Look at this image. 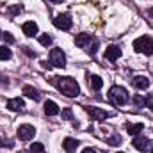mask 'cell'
<instances>
[{
	"instance_id": "obj_1",
	"label": "cell",
	"mask_w": 153,
	"mask_h": 153,
	"mask_svg": "<svg viewBox=\"0 0 153 153\" xmlns=\"http://www.w3.org/2000/svg\"><path fill=\"white\" fill-rule=\"evenodd\" d=\"M55 85H57V89H59L64 96H68V98H76L78 93H80V87H78L76 80L71 78V76H59V78L55 80Z\"/></svg>"
},
{
	"instance_id": "obj_2",
	"label": "cell",
	"mask_w": 153,
	"mask_h": 153,
	"mask_svg": "<svg viewBox=\"0 0 153 153\" xmlns=\"http://www.w3.org/2000/svg\"><path fill=\"white\" fill-rule=\"evenodd\" d=\"M75 43L80 46V48H84L85 52H89L91 55H94L96 53V50H98V39L93 38L91 34H78L75 38Z\"/></svg>"
},
{
	"instance_id": "obj_3",
	"label": "cell",
	"mask_w": 153,
	"mask_h": 153,
	"mask_svg": "<svg viewBox=\"0 0 153 153\" xmlns=\"http://www.w3.org/2000/svg\"><path fill=\"white\" fill-rule=\"evenodd\" d=\"M109 100L114 105H125L128 102V91L125 87H121V85H114L109 91Z\"/></svg>"
},
{
	"instance_id": "obj_4",
	"label": "cell",
	"mask_w": 153,
	"mask_h": 153,
	"mask_svg": "<svg viewBox=\"0 0 153 153\" xmlns=\"http://www.w3.org/2000/svg\"><path fill=\"white\" fill-rule=\"evenodd\" d=\"M134 50L144 55H153V39L148 36H141L134 41Z\"/></svg>"
},
{
	"instance_id": "obj_5",
	"label": "cell",
	"mask_w": 153,
	"mask_h": 153,
	"mask_svg": "<svg viewBox=\"0 0 153 153\" xmlns=\"http://www.w3.org/2000/svg\"><path fill=\"white\" fill-rule=\"evenodd\" d=\"M53 25H55L57 29H61V30H70L71 25H73V22H71V16H70L68 13H62V14H57V16H55Z\"/></svg>"
},
{
	"instance_id": "obj_6",
	"label": "cell",
	"mask_w": 153,
	"mask_h": 153,
	"mask_svg": "<svg viewBox=\"0 0 153 153\" xmlns=\"http://www.w3.org/2000/svg\"><path fill=\"white\" fill-rule=\"evenodd\" d=\"M16 135H18V139H22V141H30V139L36 135V128H34L32 125H20L18 130H16Z\"/></svg>"
},
{
	"instance_id": "obj_7",
	"label": "cell",
	"mask_w": 153,
	"mask_h": 153,
	"mask_svg": "<svg viewBox=\"0 0 153 153\" xmlns=\"http://www.w3.org/2000/svg\"><path fill=\"white\" fill-rule=\"evenodd\" d=\"M50 62H52L55 68H64V66H66V55L62 53V50L53 48V50L50 52Z\"/></svg>"
},
{
	"instance_id": "obj_8",
	"label": "cell",
	"mask_w": 153,
	"mask_h": 153,
	"mask_svg": "<svg viewBox=\"0 0 153 153\" xmlns=\"http://www.w3.org/2000/svg\"><path fill=\"white\" fill-rule=\"evenodd\" d=\"M132 144H134V148L139 150V152H148V148H150V139H148L146 135H135L134 141H132Z\"/></svg>"
},
{
	"instance_id": "obj_9",
	"label": "cell",
	"mask_w": 153,
	"mask_h": 153,
	"mask_svg": "<svg viewBox=\"0 0 153 153\" xmlns=\"http://www.w3.org/2000/svg\"><path fill=\"white\" fill-rule=\"evenodd\" d=\"M87 112L91 114V117H93V119H98V121L111 117V112H107V111H102V109H98V107H87Z\"/></svg>"
},
{
	"instance_id": "obj_10",
	"label": "cell",
	"mask_w": 153,
	"mask_h": 153,
	"mask_svg": "<svg viewBox=\"0 0 153 153\" xmlns=\"http://www.w3.org/2000/svg\"><path fill=\"white\" fill-rule=\"evenodd\" d=\"M105 57H107L109 61H116V59H119V57H121V48L116 46V45H111V46L105 50Z\"/></svg>"
},
{
	"instance_id": "obj_11",
	"label": "cell",
	"mask_w": 153,
	"mask_h": 153,
	"mask_svg": "<svg viewBox=\"0 0 153 153\" xmlns=\"http://www.w3.org/2000/svg\"><path fill=\"white\" fill-rule=\"evenodd\" d=\"M22 29H23V34L29 36V38H32L34 34H38V23L36 22H25Z\"/></svg>"
},
{
	"instance_id": "obj_12",
	"label": "cell",
	"mask_w": 153,
	"mask_h": 153,
	"mask_svg": "<svg viewBox=\"0 0 153 153\" xmlns=\"http://www.w3.org/2000/svg\"><path fill=\"white\" fill-rule=\"evenodd\" d=\"M61 111H59V105L53 102V100H46L45 102V114H48V116H55V114H59Z\"/></svg>"
},
{
	"instance_id": "obj_13",
	"label": "cell",
	"mask_w": 153,
	"mask_h": 153,
	"mask_svg": "<svg viewBox=\"0 0 153 153\" xmlns=\"http://www.w3.org/2000/svg\"><path fill=\"white\" fill-rule=\"evenodd\" d=\"M23 100L22 98H11L9 102H7V109L9 111H14V112H18V111H23Z\"/></svg>"
},
{
	"instance_id": "obj_14",
	"label": "cell",
	"mask_w": 153,
	"mask_h": 153,
	"mask_svg": "<svg viewBox=\"0 0 153 153\" xmlns=\"http://www.w3.org/2000/svg\"><path fill=\"white\" fill-rule=\"evenodd\" d=\"M132 84H134V87H137V89H148V85H150V80H148V76H134V80H132Z\"/></svg>"
},
{
	"instance_id": "obj_15",
	"label": "cell",
	"mask_w": 153,
	"mask_h": 153,
	"mask_svg": "<svg viewBox=\"0 0 153 153\" xmlns=\"http://www.w3.org/2000/svg\"><path fill=\"white\" fill-rule=\"evenodd\" d=\"M23 94L27 96V98H30V100H34V102H38L39 98H41V94H39V91L36 87H32V85H25L23 87Z\"/></svg>"
},
{
	"instance_id": "obj_16",
	"label": "cell",
	"mask_w": 153,
	"mask_h": 153,
	"mask_svg": "<svg viewBox=\"0 0 153 153\" xmlns=\"http://www.w3.org/2000/svg\"><path fill=\"white\" fill-rule=\"evenodd\" d=\"M62 148L66 150V153H73L76 148H78V141H76V139H71V137H68V139L62 141Z\"/></svg>"
},
{
	"instance_id": "obj_17",
	"label": "cell",
	"mask_w": 153,
	"mask_h": 153,
	"mask_svg": "<svg viewBox=\"0 0 153 153\" xmlns=\"http://www.w3.org/2000/svg\"><path fill=\"white\" fill-rule=\"evenodd\" d=\"M87 82H89V85L93 87V89H102V85H103V78L98 75H89L87 76Z\"/></svg>"
},
{
	"instance_id": "obj_18",
	"label": "cell",
	"mask_w": 153,
	"mask_h": 153,
	"mask_svg": "<svg viewBox=\"0 0 153 153\" xmlns=\"http://www.w3.org/2000/svg\"><path fill=\"white\" fill-rule=\"evenodd\" d=\"M143 128H144V125H143V123H135V125H126V130H128V134H130V135H139V134L143 132Z\"/></svg>"
},
{
	"instance_id": "obj_19",
	"label": "cell",
	"mask_w": 153,
	"mask_h": 153,
	"mask_svg": "<svg viewBox=\"0 0 153 153\" xmlns=\"http://www.w3.org/2000/svg\"><path fill=\"white\" fill-rule=\"evenodd\" d=\"M11 55H13V53H11V50H9L5 45H4V46H0V61H9V59H11Z\"/></svg>"
},
{
	"instance_id": "obj_20",
	"label": "cell",
	"mask_w": 153,
	"mask_h": 153,
	"mask_svg": "<svg viewBox=\"0 0 153 153\" xmlns=\"http://www.w3.org/2000/svg\"><path fill=\"white\" fill-rule=\"evenodd\" d=\"M39 43H41L43 46H50V45H52V36H48V34H41V36H39Z\"/></svg>"
},
{
	"instance_id": "obj_21",
	"label": "cell",
	"mask_w": 153,
	"mask_h": 153,
	"mask_svg": "<svg viewBox=\"0 0 153 153\" xmlns=\"http://www.w3.org/2000/svg\"><path fill=\"white\" fill-rule=\"evenodd\" d=\"M30 152L32 153H43L45 152V146H43L41 143H34V144H30Z\"/></svg>"
},
{
	"instance_id": "obj_22",
	"label": "cell",
	"mask_w": 153,
	"mask_h": 153,
	"mask_svg": "<svg viewBox=\"0 0 153 153\" xmlns=\"http://www.w3.org/2000/svg\"><path fill=\"white\" fill-rule=\"evenodd\" d=\"M134 103H135L137 107H146V98H143V96H134Z\"/></svg>"
},
{
	"instance_id": "obj_23",
	"label": "cell",
	"mask_w": 153,
	"mask_h": 153,
	"mask_svg": "<svg viewBox=\"0 0 153 153\" xmlns=\"http://www.w3.org/2000/svg\"><path fill=\"white\" fill-rule=\"evenodd\" d=\"M62 119H73V112L70 109H64L62 111Z\"/></svg>"
},
{
	"instance_id": "obj_24",
	"label": "cell",
	"mask_w": 153,
	"mask_h": 153,
	"mask_svg": "<svg viewBox=\"0 0 153 153\" xmlns=\"http://www.w3.org/2000/svg\"><path fill=\"white\" fill-rule=\"evenodd\" d=\"M2 38L5 39L7 43H14V38H13V34H11V32H4V34H2Z\"/></svg>"
},
{
	"instance_id": "obj_25",
	"label": "cell",
	"mask_w": 153,
	"mask_h": 153,
	"mask_svg": "<svg viewBox=\"0 0 153 153\" xmlns=\"http://www.w3.org/2000/svg\"><path fill=\"white\" fill-rule=\"evenodd\" d=\"M146 107H150L153 111V96H148V98H146Z\"/></svg>"
},
{
	"instance_id": "obj_26",
	"label": "cell",
	"mask_w": 153,
	"mask_h": 153,
	"mask_svg": "<svg viewBox=\"0 0 153 153\" xmlns=\"http://www.w3.org/2000/svg\"><path fill=\"white\" fill-rule=\"evenodd\" d=\"M9 11H11L13 14H16V13H20V11H22V7H20V5H14V7H11Z\"/></svg>"
},
{
	"instance_id": "obj_27",
	"label": "cell",
	"mask_w": 153,
	"mask_h": 153,
	"mask_svg": "<svg viewBox=\"0 0 153 153\" xmlns=\"http://www.w3.org/2000/svg\"><path fill=\"white\" fill-rule=\"evenodd\" d=\"M82 153H96V152H94L93 148H85V150H84V152H82Z\"/></svg>"
},
{
	"instance_id": "obj_28",
	"label": "cell",
	"mask_w": 153,
	"mask_h": 153,
	"mask_svg": "<svg viewBox=\"0 0 153 153\" xmlns=\"http://www.w3.org/2000/svg\"><path fill=\"white\" fill-rule=\"evenodd\" d=\"M148 13H150V16H153V9H150V11H148Z\"/></svg>"
},
{
	"instance_id": "obj_29",
	"label": "cell",
	"mask_w": 153,
	"mask_h": 153,
	"mask_svg": "<svg viewBox=\"0 0 153 153\" xmlns=\"http://www.w3.org/2000/svg\"><path fill=\"white\" fill-rule=\"evenodd\" d=\"M53 2H62V0H53Z\"/></svg>"
},
{
	"instance_id": "obj_30",
	"label": "cell",
	"mask_w": 153,
	"mask_h": 153,
	"mask_svg": "<svg viewBox=\"0 0 153 153\" xmlns=\"http://www.w3.org/2000/svg\"><path fill=\"white\" fill-rule=\"evenodd\" d=\"M0 38H2V32H0Z\"/></svg>"
},
{
	"instance_id": "obj_31",
	"label": "cell",
	"mask_w": 153,
	"mask_h": 153,
	"mask_svg": "<svg viewBox=\"0 0 153 153\" xmlns=\"http://www.w3.org/2000/svg\"><path fill=\"white\" fill-rule=\"evenodd\" d=\"M117 153H123V152H117Z\"/></svg>"
},
{
	"instance_id": "obj_32",
	"label": "cell",
	"mask_w": 153,
	"mask_h": 153,
	"mask_svg": "<svg viewBox=\"0 0 153 153\" xmlns=\"http://www.w3.org/2000/svg\"><path fill=\"white\" fill-rule=\"evenodd\" d=\"M152 153H153V148H152Z\"/></svg>"
}]
</instances>
